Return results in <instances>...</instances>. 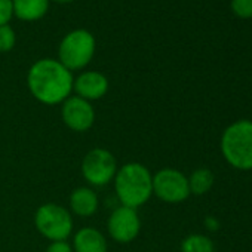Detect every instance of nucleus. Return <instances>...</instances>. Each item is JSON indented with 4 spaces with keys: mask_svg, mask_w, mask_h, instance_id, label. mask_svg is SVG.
Masks as SVG:
<instances>
[{
    "mask_svg": "<svg viewBox=\"0 0 252 252\" xmlns=\"http://www.w3.org/2000/svg\"><path fill=\"white\" fill-rule=\"evenodd\" d=\"M107 230L110 237L117 243H129L135 240L141 231V218L134 208L117 206L108 215Z\"/></svg>",
    "mask_w": 252,
    "mask_h": 252,
    "instance_id": "nucleus-8",
    "label": "nucleus"
},
{
    "mask_svg": "<svg viewBox=\"0 0 252 252\" xmlns=\"http://www.w3.org/2000/svg\"><path fill=\"white\" fill-rule=\"evenodd\" d=\"M220 150L225 162L239 171H252V120L230 123L221 134Z\"/></svg>",
    "mask_w": 252,
    "mask_h": 252,
    "instance_id": "nucleus-3",
    "label": "nucleus"
},
{
    "mask_svg": "<svg viewBox=\"0 0 252 252\" xmlns=\"http://www.w3.org/2000/svg\"><path fill=\"white\" fill-rule=\"evenodd\" d=\"M231 9L240 18H252V0H231Z\"/></svg>",
    "mask_w": 252,
    "mask_h": 252,
    "instance_id": "nucleus-17",
    "label": "nucleus"
},
{
    "mask_svg": "<svg viewBox=\"0 0 252 252\" xmlns=\"http://www.w3.org/2000/svg\"><path fill=\"white\" fill-rule=\"evenodd\" d=\"M108 86L110 83L107 76L95 70L80 73L77 77H74L73 82V91L76 92V95L89 102L105 96V94L108 92Z\"/></svg>",
    "mask_w": 252,
    "mask_h": 252,
    "instance_id": "nucleus-10",
    "label": "nucleus"
},
{
    "mask_svg": "<svg viewBox=\"0 0 252 252\" xmlns=\"http://www.w3.org/2000/svg\"><path fill=\"white\" fill-rule=\"evenodd\" d=\"M34 225L51 242L67 240L73 233V215L58 203H43L34 214Z\"/></svg>",
    "mask_w": 252,
    "mask_h": 252,
    "instance_id": "nucleus-5",
    "label": "nucleus"
},
{
    "mask_svg": "<svg viewBox=\"0 0 252 252\" xmlns=\"http://www.w3.org/2000/svg\"><path fill=\"white\" fill-rule=\"evenodd\" d=\"M61 117L73 132H86L95 123V108L92 102L77 95H70L61 104Z\"/></svg>",
    "mask_w": 252,
    "mask_h": 252,
    "instance_id": "nucleus-9",
    "label": "nucleus"
},
{
    "mask_svg": "<svg viewBox=\"0 0 252 252\" xmlns=\"http://www.w3.org/2000/svg\"><path fill=\"white\" fill-rule=\"evenodd\" d=\"M17 43V34L15 30L9 26H0V52H9L14 49Z\"/></svg>",
    "mask_w": 252,
    "mask_h": 252,
    "instance_id": "nucleus-16",
    "label": "nucleus"
},
{
    "mask_svg": "<svg viewBox=\"0 0 252 252\" xmlns=\"http://www.w3.org/2000/svg\"><path fill=\"white\" fill-rule=\"evenodd\" d=\"M107 239L99 230L83 227L74 233L73 252H107Z\"/></svg>",
    "mask_w": 252,
    "mask_h": 252,
    "instance_id": "nucleus-12",
    "label": "nucleus"
},
{
    "mask_svg": "<svg viewBox=\"0 0 252 252\" xmlns=\"http://www.w3.org/2000/svg\"><path fill=\"white\" fill-rule=\"evenodd\" d=\"M120 205L138 209L153 196V174L140 162H128L117 168L113 180Z\"/></svg>",
    "mask_w": 252,
    "mask_h": 252,
    "instance_id": "nucleus-2",
    "label": "nucleus"
},
{
    "mask_svg": "<svg viewBox=\"0 0 252 252\" xmlns=\"http://www.w3.org/2000/svg\"><path fill=\"white\" fill-rule=\"evenodd\" d=\"M153 194L165 203H181L189 199V178L175 168H162L153 175Z\"/></svg>",
    "mask_w": 252,
    "mask_h": 252,
    "instance_id": "nucleus-7",
    "label": "nucleus"
},
{
    "mask_svg": "<svg viewBox=\"0 0 252 252\" xmlns=\"http://www.w3.org/2000/svg\"><path fill=\"white\" fill-rule=\"evenodd\" d=\"M73 73L58 60H37L27 73L30 94L45 105L63 104L73 92Z\"/></svg>",
    "mask_w": 252,
    "mask_h": 252,
    "instance_id": "nucleus-1",
    "label": "nucleus"
},
{
    "mask_svg": "<svg viewBox=\"0 0 252 252\" xmlns=\"http://www.w3.org/2000/svg\"><path fill=\"white\" fill-rule=\"evenodd\" d=\"M45 252H73V246L67 240L51 242Z\"/></svg>",
    "mask_w": 252,
    "mask_h": 252,
    "instance_id": "nucleus-19",
    "label": "nucleus"
},
{
    "mask_svg": "<svg viewBox=\"0 0 252 252\" xmlns=\"http://www.w3.org/2000/svg\"><path fill=\"white\" fill-rule=\"evenodd\" d=\"M68 206L70 212L82 217V218H89L92 217L99 206V199L96 191L92 187H77L71 191L70 199H68Z\"/></svg>",
    "mask_w": 252,
    "mask_h": 252,
    "instance_id": "nucleus-11",
    "label": "nucleus"
},
{
    "mask_svg": "<svg viewBox=\"0 0 252 252\" xmlns=\"http://www.w3.org/2000/svg\"><path fill=\"white\" fill-rule=\"evenodd\" d=\"M205 227L211 231H217L220 228V221L215 217H206L205 218Z\"/></svg>",
    "mask_w": 252,
    "mask_h": 252,
    "instance_id": "nucleus-20",
    "label": "nucleus"
},
{
    "mask_svg": "<svg viewBox=\"0 0 252 252\" xmlns=\"http://www.w3.org/2000/svg\"><path fill=\"white\" fill-rule=\"evenodd\" d=\"M96 40L89 30L76 29L68 32L58 46V61L71 73L83 70L94 58Z\"/></svg>",
    "mask_w": 252,
    "mask_h": 252,
    "instance_id": "nucleus-4",
    "label": "nucleus"
},
{
    "mask_svg": "<svg viewBox=\"0 0 252 252\" xmlns=\"http://www.w3.org/2000/svg\"><path fill=\"white\" fill-rule=\"evenodd\" d=\"M187 178H189L190 194H194V196L206 194L214 187V183H215L214 172L208 168H197Z\"/></svg>",
    "mask_w": 252,
    "mask_h": 252,
    "instance_id": "nucleus-14",
    "label": "nucleus"
},
{
    "mask_svg": "<svg viewBox=\"0 0 252 252\" xmlns=\"http://www.w3.org/2000/svg\"><path fill=\"white\" fill-rule=\"evenodd\" d=\"M54 2H58V3H70L73 0H54Z\"/></svg>",
    "mask_w": 252,
    "mask_h": 252,
    "instance_id": "nucleus-21",
    "label": "nucleus"
},
{
    "mask_svg": "<svg viewBox=\"0 0 252 252\" xmlns=\"http://www.w3.org/2000/svg\"><path fill=\"white\" fill-rule=\"evenodd\" d=\"M14 17L12 0H0V26L9 24Z\"/></svg>",
    "mask_w": 252,
    "mask_h": 252,
    "instance_id": "nucleus-18",
    "label": "nucleus"
},
{
    "mask_svg": "<svg viewBox=\"0 0 252 252\" xmlns=\"http://www.w3.org/2000/svg\"><path fill=\"white\" fill-rule=\"evenodd\" d=\"M215 245L212 239L206 234L193 233L183 239L181 252H214Z\"/></svg>",
    "mask_w": 252,
    "mask_h": 252,
    "instance_id": "nucleus-15",
    "label": "nucleus"
},
{
    "mask_svg": "<svg viewBox=\"0 0 252 252\" xmlns=\"http://www.w3.org/2000/svg\"><path fill=\"white\" fill-rule=\"evenodd\" d=\"M51 0H12L14 15L23 21H39L49 11Z\"/></svg>",
    "mask_w": 252,
    "mask_h": 252,
    "instance_id": "nucleus-13",
    "label": "nucleus"
},
{
    "mask_svg": "<svg viewBox=\"0 0 252 252\" xmlns=\"http://www.w3.org/2000/svg\"><path fill=\"white\" fill-rule=\"evenodd\" d=\"M82 177L92 187H104L110 184L117 172V162L111 152L107 149L89 150L80 165Z\"/></svg>",
    "mask_w": 252,
    "mask_h": 252,
    "instance_id": "nucleus-6",
    "label": "nucleus"
}]
</instances>
